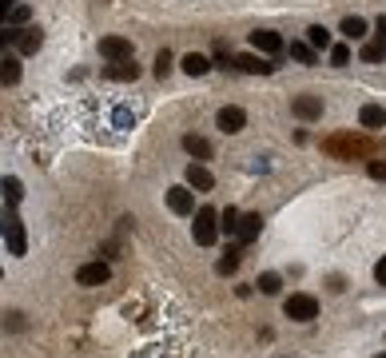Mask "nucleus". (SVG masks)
Wrapping results in <instances>:
<instances>
[{"label":"nucleus","instance_id":"obj_19","mask_svg":"<svg viewBox=\"0 0 386 358\" xmlns=\"http://www.w3.org/2000/svg\"><path fill=\"white\" fill-rule=\"evenodd\" d=\"M0 191H4V203H8V207H17L20 199H24V183H20L17 176H4L0 179Z\"/></svg>","mask_w":386,"mask_h":358},{"label":"nucleus","instance_id":"obj_6","mask_svg":"<svg viewBox=\"0 0 386 358\" xmlns=\"http://www.w3.org/2000/svg\"><path fill=\"white\" fill-rule=\"evenodd\" d=\"M100 56H104V60H131V40L128 36H104V40H100Z\"/></svg>","mask_w":386,"mask_h":358},{"label":"nucleus","instance_id":"obj_17","mask_svg":"<svg viewBox=\"0 0 386 358\" xmlns=\"http://www.w3.org/2000/svg\"><path fill=\"white\" fill-rule=\"evenodd\" d=\"M287 52H291V60H295V64H319V52L311 48V44H306V40H291L287 44Z\"/></svg>","mask_w":386,"mask_h":358},{"label":"nucleus","instance_id":"obj_4","mask_svg":"<svg viewBox=\"0 0 386 358\" xmlns=\"http://www.w3.org/2000/svg\"><path fill=\"white\" fill-rule=\"evenodd\" d=\"M283 310H287V319H295V323H315L319 319V299L315 294H287V303H283Z\"/></svg>","mask_w":386,"mask_h":358},{"label":"nucleus","instance_id":"obj_11","mask_svg":"<svg viewBox=\"0 0 386 358\" xmlns=\"http://www.w3.org/2000/svg\"><path fill=\"white\" fill-rule=\"evenodd\" d=\"M187 187H195V191H211L215 187V176L208 171V163H187Z\"/></svg>","mask_w":386,"mask_h":358},{"label":"nucleus","instance_id":"obj_27","mask_svg":"<svg viewBox=\"0 0 386 358\" xmlns=\"http://www.w3.org/2000/svg\"><path fill=\"white\" fill-rule=\"evenodd\" d=\"M383 44H362V52H358V60H362V64H378V60H383Z\"/></svg>","mask_w":386,"mask_h":358},{"label":"nucleus","instance_id":"obj_35","mask_svg":"<svg viewBox=\"0 0 386 358\" xmlns=\"http://www.w3.org/2000/svg\"><path fill=\"white\" fill-rule=\"evenodd\" d=\"M370 176H374V179H386V163H370Z\"/></svg>","mask_w":386,"mask_h":358},{"label":"nucleus","instance_id":"obj_20","mask_svg":"<svg viewBox=\"0 0 386 358\" xmlns=\"http://www.w3.org/2000/svg\"><path fill=\"white\" fill-rule=\"evenodd\" d=\"M104 76H108V80H136V76H140V68L131 64V60H116V64L104 68Z\"/></svg>","mask_w":386,"mask_h":358},{"label":"nucleus","instance_id":"obj_31","mask_svg":"<svg viewBox=\"0 0 386 358\" xmlns=\"http://www.w3.org/2000/svg\"><path fill=\"white\" fill-rule=\"evenodd\" d=\"M116 128H131V124H136V112H128V108H116Z\"/></svg>","mask_w":386,"mask_h":358},{"label":"nucleus","instance_id":"obj_13","mask_svg":"<svg viewBox=\"0 0 386 358\" xmlns=\"http://www.w3.org/2000/svg\"><path fill=\"white\" fill-rule=\"evenodd\" d=\"M40 44H44V32H40V28H28V24H24V28H20V36H17V48L24 52V56H33V52H40Z\"/></svg>","mask_w":386,"mask_h":358},{"label":"nucleus","instance_id":"obj_33","mask_svg":"<svg viewBox=\"0 0 386 358\" xmlns=\"http://www.w3.org/2000/svg\"><path fill=\"white\" fill-rule=\"evenodd\" d=\"M374 44H383V48H386V17L374 24Z\"/></svg>","mask_w":386,"mask_h":358},{"label":"nucleus","instance_id":"obj_2","mask_svg":"<svg viewBox=\"0 0 386 358\" xmlns=\"http://www.w3.org/2000/svg\"><path fill=\"white\" fill-rule=\"evenodd\" d=\"M0 239L8 243V251H12V255H24V251H28L24 223H20V215L12 211V207H4V211H0Z\"/></svg>","mask_w":386,"mask_h":358},{"label":"nucleus","instance_id":"obj_5","mask_svg":"<svg viewBox=\"0 0 386 358\" xmlns=\"http://www.w3.org/2000/svg\"><path fill=\"white\" fill-rule=\"evenodd\" d=\"M231 64L239 68V72H251V76H271L275 72V60L271 56H263V52H243V56H235V60H231Z\"/></svg>","mask_w":386,"mask_h":358},{"label":"nucleus","instance_id":"obj_10","mask_svg":"<svg viewBox=\"0 0 386 358\" xmlns=\"http://www.w3.org/2000/svg\"><path fill=\"white\" fill-rule=\"evenodd\" d=\"M259 231H263V215H239L235 219V235H239V243H255L259 239Z\"/></svg>","mask_w":386,"mask_h":358},{"label":"nucleus","instance_id":"obj_1","mask_svg":"<svg viewBox=\"0 0 386 358\" xmlns=\"http://www.w3.org/2000/svg\"><path fill=\"white\" fill-rule=\"evenodd\" d=\"M322 151H327L331 160H367L370 151H374V144H370L367 135H351V131H338V135H331V140L322 144Z\"/></svg>","mask_w":386,"mask_h":358},{"label":"nucleus","instance_id":"obj_16","mask_svg":"<svg viewBox=\"0 0 386 358\" xmlns=\"http://www.w3.org/2000/svg\"><path fill=\"white\" fill-rule=\"evenodd\" d=\"M358 124L367 131H378V128H386V108H378V104H367L362 112H358Z\"/></svg>","mask_w":386,"mask_h":358},{"label":"nucleus","instance_id":"obj_36","mask_svg":"<svg viewBox=\"0 0 386 358\" xmlns=\"http://www.w3.org/2000/svg\"><path fill=\"white\" fill-rule=\"evenodd\" d=\"M20 319H24V314H8V323H4V326H8V330H20V326H24Z\"/></svg>","mask_w":386,"mask_h":358},{"label":"nucleus","instance_id":"obj_7","mask_svg":"<svg viewBox=\"0 0 386 358\" xmlns=\"http://www.w3.org/2000/svg\"><path fill=\"white\" fill-rule=\"evenodd\" d=\"M215 124H219L227 135H235V131L247 128V112H243V108H235V104H223V108H219V115H215Z\"/></svg>","mask_w":386,"mask_h":358},{"label":"nucleus","instance_id":"obj_18","mask_svg":"<svg viewBox=\"0 0 386 358\" xmlns=\"http://www.w3.org/2000/svg\"><path fill=\"white\" fill-rule=\"evenodd\" d=\"M179 68H183L187 76H208V72H211V60L203 56V52H187V56L179 60Z\"/></svg>","mask_w":386,"mask_h":358},{"label":"nucleus","instance_id":"obj_23","mask_svg":"<svg viewBox=\"0 0 386 358\" xmlns=\"http://www.w3.org/2000/svg\"><path fill=\"white\" fill-rule=\"evenodd\" d=\"M338 32L347 36V40H362V36H367V20H362V17H347L342 24H338Z\"/></svg>","mask_w":386,"mask_h":358},{"label":"nucleus","instance_id":"obj_37","mask_svg":"<svg viewBox=\"0 0 386 358\" xmlns=\"http://www.w3.org/2000/svg\"><path fill=\"white\" fill-rule=\"evenodd\" d=\"M8 8H12V0H0V24L8 20Z\"/></svg>","mask_w":386,"mask_h":358},{"label":"nucleus","instance_id":"obj_25","mask_svg":"<svg viewBox=\"0 0 386 358\" xmlns=\"http://www.w3.org/2000/svg\"><path fill=\"white\" fill-rule=\"evenodd\" d=\"M259 291H263V294H279V291H283V279L275 275V271L259 275Z\"/></svg>","mask_w":386,"mask_h":358},{"label":"nucleus","instance_id":"obj_12","mask_svg":"<svg viewBox=\"0 0 386 358\" xmlns=\"http://www.w3.org/2000/svg\"><path fill=\"white\" fill-rule=\"evenodd\" d=\"M291 108H295V115H299V120H319V115H322V100L306 92V96H295V104H291Z\"/></svg>","mask_w":386,"mask_h":358},{"label":"nucleus","instance_id":"obj_9","mask_svg":"<svg viewBox=\"0 0 386 358\" xmlns=\"http://www.w3.org/2000/svg\"><path fill=\"white\" fill-rule=\"evenodd\" d=\"M251 44H255V52H263V56H275V52H283V36L271 32V28H255V32H251Z\"/></svg>","mask_w":386,"mask_h":358},{"label":"nucleus","instance_id":"obj_3","mask_svg":"<svg viewBox=\"0 0 386 358\" xmlns=\"http://www.w3.org/2000/svg\"><path fill=\"white\" fill-rule=\"evenodd\" d=\"M192 235L199 247H215V239H219V215H215V207H195Z\"/></svg>","mask_w":386,"mask_h":358},{"label":"nucleus","instance_id":"obj_15","mask_svg":"<svg viewBox=\"0 0 386 358\" xmlns=\"http://www.w3.org/2000/svg\"><path fill=\"white\" fill-rule=\"evenodd\" d=\"M183 151H187L195 163H203V160H211V140H203V135H183Z\"/></svg>","mask_w":386,"mask_h":358},{"label":"nucleus","instance_id":"obj_24","mask_svg":"<svg viewBox=\"0 0 386 358\" xmlns=\"http://www.w3.org/2000/svg\"><path fill=\"white\" fill-rule=\"evenodd\" d=\"M306 44L315 52H322V48H331V32L322 28V24H315V28H306Z\"/></svg>","mask_w":386,"mask_h":358},{"label":"nucleus","instance_id":"obj_8","mask_svg":"<svg viewBox=\"0 0 386 358\" xmlns=\"http://www.w3.org/2000/svg\"><path fill=\"white\" fill-rule=\"evenodd\" d=\"M112 279V267L108 263H84L80 271H76V283L80 287H100V283H108Z\"/></svg>","mask_w":386,"mask_h":358},{"label":"nucleus","instance_id":"obj_32","mask_svg":"<svg viewBox=\"0 0 386 358\" xmlns=\"http://www.w3.org/2000/svg\"><path fill=\"white\" fill-rule=\"evenodd\" d=\"M235 219H239V211H235V207H227V211H223V223H219V227H223L227 235H235Z\"/></svg>","mask_w":386,"mask_h":358},{"label":"nucleus","instance_id":"obj_28","mask_svg":"<svg viewBox=\"0 0 386 358\" xmlns=\"http://www.w3.org/2000/svg\"><path fill=\"white\" fill-rule=\"evenodd\" d=\"M17 36H20V28H0V56H8V48L17 44Z\"/></svg>","mask_w":386,"mask_h":358},{"label":"nucleus","instance_id":"obj_30","mask_svg":"<svg viewBox=\"0 0 386 358\" xmlns=\"http://www.w3.org/2000/svg\"><path fill=\"white\" fill-rule=\"evenodd\" d=\"M151 72H156V76H167V72H172V52H167V48H160V56H156V68H151Z\"/></svg>","mask_w":386,"mask_h":358},{"label":"nucleus","instance_id":"obj_26","mask_svg":"<svg viewBox=\"0 0 386 358\" xmlns=\"http://www.w3.org/2000/svg\"><path fill=\"white\" fill-rule=\"evenodd\" d=\"M28 17H33V8H28V4H12V8H8V24H17V28H24Z\"/></svg>","mask_w":386,"mask_h":358},{"label":"nucleus","instance_id":"obj_38","mask_svg":"<svg viewBox=\"0 0 386 358\" xmlns=\"http://www.w3.org/2000/svg\"><path fill=\"white\" fill-rule=\"evenodd\" d=\"M374 358H386V350H383V355H374Z\"/></svg>","mask_w":386,"mask_h":358},{"label":"nucleus","instance_id":"obj_14","mask_svg":"<svg viewBox=\"0 0 386 358\" xmlns=\"http://www.w3.org/2000/svg\"><path fill=\"white\" fill-rule=\"evenodd\" d=\"M167 207H172V211L176 215H192V187H172V191H167Z\"/></svg>","mask_w":386,"mask_h":358},{"label":"nucleus","instance_id":"obj_34","mask_svg":"<svg viewBox=\"0 0 386 358\" xmlns=\"http://www.w3.org/2000/svg\"><path fill=\"white\" fill-rule=\"evenodd\" d=\"M374 279H378V287H386V255L378 259V267H374Z\"/></svg>","mask_w":386,"mask_h":358},{"label":"nucleus","instance_id":"obj_21","mask_svg":"<svg viewBox=\"0 0 386 358\" xmlns=\"http://www.w3.org/2000/svg\"><path fill=\"white\" fill-rule=\"evenodd\" d=\"M0 84H4V88L20 84V60L17 56H0Z\"/></svg>","mask_w":386,"mask_h":358},{"label":"nucleus","instance_id":"obj_29","mask_svg":"<svg viewBox=\"0 0 386 358\" xmlns=\"http://www.w3.org/2000/svg\"><path fill=\"white\" fill-rule=\"evenodd\" d=\"M331 64H351V48H347V44H331Z\"/></svg>","mask_w":386,"mask_h":358},{"label":"nucleus","instance_id":"obj_22","mask_svg":"<svg viewBox=\"0 0 386 358\" xmlns=\"http://www.w3.org/2000/svg\"><path fill=\"white\" fill-rule=\"evenodd\" d=\"M239 247H243V243L223 247V259L215 263V271H219V275H235V267H239Z\"/></svg>","mask_w":386,"mask_h":358}]
</instances>
